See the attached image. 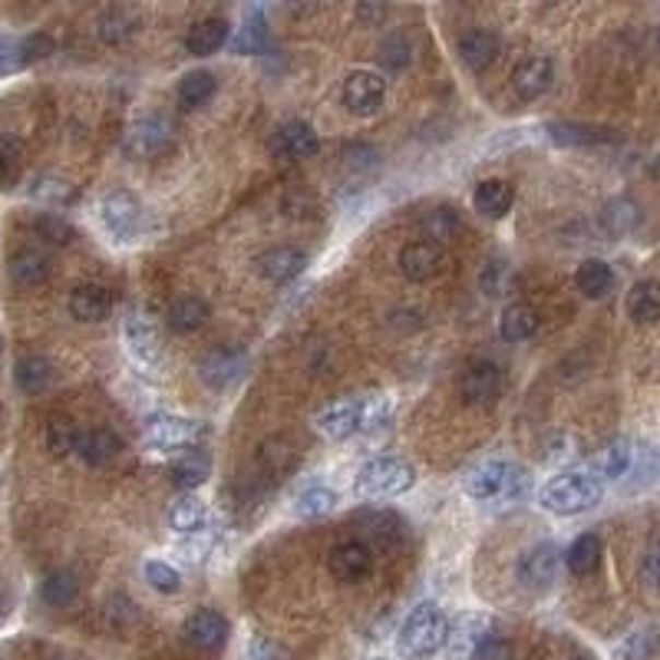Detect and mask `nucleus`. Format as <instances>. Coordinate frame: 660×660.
<instances>
[{"label":"nucleus","instance_id":"nucleus-1","mask_svg":"<svg viewBox=\"0 0 660 660\" xmlns=\"http://www.w3.org/2000/svg\"><path fill=\"white\" fill-rule=\"evenodd\" d=\"M446 637H449V617L443 614L439 604L423 601L400 624L397 650H400L403 660H429L446 647Z\"/></svg>","mask_w":660,"mask_h":660},{"label":"nucleus","instance_id":"nucleus-2","mask_svg":"<svg viewBox=\"0 0 660 660\" xmlns=\"http://www.w3.org/2000/svg\"><path fill=\"white\" fill-rule=\"evenodd\" d=\"M601 495L594 472H558L539 488V506L552 516H581L601 503Z\"/></svg>","mask_w":660,"mask_h":660},{"label":"nucleus","instance_id":"nucleus-3","mask_svg":"<svg viewBox=\"0 0 660 660\" xmlns=\"http://www.w3.org/2000/svg\"><path fill=\"white\" fill-rule=\"evenodd\" d=\"M416 482V472L406 459L400 456H374L361 465L357 479H354V488L361 495H400V492H410Z\"/></svg>","mask_w":660,"mask_h":660},{"label":"nucleus","instance_id":"nucleus-4","mask_svg":"<svg viewBox=\"0 0 660 660\" xmlns=\"http://www.w3.org/2000/svg\"><path fill=\"white\" fill-rule=\"evenodd\" d=\"M99 219L106 225V232L116 238V241H132L142 235V225H145V209L142 202L126 192V189H116L109 192L103 202H99Z\"/></svg>","mask_w":660,"mask_h":660},{"label":"nucleus","instance_id":"nucleus-5","mask_svg":"<svg viewBox=\"0 0 660 660\" xmlns=\"http://www.w3.org/2000/svg\"><path fill=\"white\" fill-rule=\"evenodd\" d=\"M176 139V126L165 116H142L135 119L126 135H122V149L129 158H155Z\"/></svg>","mask_w":660,"mask_h":660},{"label":"nucleus","instance_id":"nucleus-6","mask_svg":"<svg viewBox=\"0 0 660 660\" xmlns=\"http://www.w3.org/2000/svg\"><path fill=\"white\" fill-rule=\"evenodd\" d=\"M202 433H205L202 423L186 420V416H173V413H149L145 423H142L145 443L155 446V449H165V452L192 446Z\"/></svg>","mask_w":660,"mask_h":660},{"label":"nucleus","instance_id":"nucleus-7","mask_svg":"<svg viewBox=\"0 0 660 660\" xmlns=\"http://www.w3.org/2000/svg\"><path fill=\"white\" fill-rule=\"evenodd\" d=\"M370 410L364 400H334L314 416V429L327 439H347L370 423Z\"/></svg>","mask_w":660,"mask_h":660},{"label":"nucleus","instance_id":"nucleus-8","mask_svg":"<svg viewBox=\"0 0 660 660\" xmlns=\"http://www.w3.org/2000/svg\"><path fill=\"white\" fill-rule=\"evenodd\" d=\"M503 387H506V374H503L499 364H492V361H475L459 377V397H462L465 406L495 403V400H499V393H503Z\"/></svg>","mask_w":660,"mask_h":660},{"label":"nucleus","instance_id":"nucleus-9","mask_svg":"<svg viewBox=\"0 0 660 660\" xmlns=\"http://www.w3.org/2000/svg\"><path fill=\"white\" fill-rule=\"evenodd\" d=\"M558 549L555 542H539L532 545L522 558H519V568H516V578L519 585L529 591V594H545L555 578H558Z\"/></svg>","mask_w":660,"mask_h":660},{"label":"nucleus","instance_id":"nucleus-10","mask_svg":"<svg viewBox=\"0 0 660 660\" xmlns=\"http://www.w3.org/2000/svg\"><path fill=\"white\" fill-rule=\"evenodd\" d=\"M516 465L506 459H485L479 462L469 475H465V495L475 503H488V499H499L503 492H512L516 482Z\"/></svg>","mask_w":660,"mask_h":660},{"label":"nucleus","instance_id":"nucleus-11","mask_svg":"<svg viewBox=\"0 0 660 660\" xmlns=\"http://www.w3.org/2000/svg\"><path fill=\"white\" fill-rule=\"evenodd\" d=\"M384 99H387V80L370 70L351 73L341 86V103L354 116H374L384 106Z\"/></svg>","mask_w":660,"mask_h":660},{"label":"nucleus","instance_id":"nucleus-12","mask_svg":"<svg viewBox=\"0 0 660 660\" xmlns=\"http://www.w3.org/2000/svg\"><path fill=\"white\" fill-rule=\"evenodd\" d=\"M248 370V354L238 351V347H219V351H209L199 364V377L205 387L212 390H228L235 387Z\"/></svg>","mask_w":660,"mask_h":660},{"label":"nucleus","instance_id":"nucleus-13","mask_svg":"<svg viewBox=\"0 0 660 660\" xmlns=\"http://www.w3.org/2000/svg\"><path fill=\"white\" fill-rule=\"evenodd\" d=\"M228 617L215 608H199L189 614L186 621V640L199 650V653H219L228 644Z\"/></svg>","mask_w":660,"mask_h":660},{"label":"nucleus","instance_id":"nucleus-14","mask_svg":"<svg viewBox=\"0 0 660 660\" xmlns=\"http://www.w3.org/2000/svg\"><path fill=\"white\" fill-rule=\"evenodd\" d=\"M492 634V621L482 614H462L449 621V637H446V653L449 660H472L479 644Z\"/></svg>","mask_w":660,"mask_h":660},{"label":"nucleus","instance_id":"nucleus-15","mask_svg":"<svg viewBox=\"0 0 660 660\" xmlns=\"http://www.w3.org/2000/svg\"><path fill=\"white\" fill-rule=\"evenodd\" d=\"M327 571L341 585H357L374 571V555L364 542H341L327 558Z\"/></svg>","mask_w":660,"mask_h":660},{"label":"nucleus","instance_id":"nucleus-16","mask_svg":"<svg viewBox=\"0 0 660 660\" xmlns=\"http://www.w3.org/2000/svg\"><path fill=\"white\" fill-rule=\"evenodd\" d=\"M446 268V255L439 248V241H413L400 251V271L403 278L423 284V281H433L436 274H443Z\"/></svg>","mask_w":660,"mask_h":660},{"label":"nucleus","instance_id":"nucleus-17","mask_svg":"<svg viewBox=\"0 0 660 660\" xmlns=\"http://www.w3.org/2000/svg\"><path fill=\"white\" fill-rule=\"evenodd\" d=\"M271 149H274V155L297 162V158H310V155H317L320 142H317V132H314L307 122L291 119V122H281V126L274 129V135H271Z\"/></svg>","mask_w":660,"mask_h":660},{"label":"nucleus","instance_id":"nucleus-18","mask_svg":"<svg viewBox=\"0 0 660 660\" xmlns=\"http://www.w3.org/2000/svg\"><path fill=\"white\" fill-rule=\"evenodd\" d=\"M307 268V255L300 248L281 245V248H268L264 255H258V274L271 284H287L294 281L300 271Z\"/></svg>","mask_w":660,"mask_h":660},{"label":"nucleus","instance_id":"nucleus-19","mask_svg":"<svg viewBox=\"0 0 660 660\" xmlns=\"http://www.w3.org/2000/svg\"><path fill=\"white\" fill-rule=\"evenodd\" d=\"M555 80V63L549 57H529L522 60L516 70H512V90L522 96V99H539L549 93Z\"/></svg>","mask_w":660,"mask_h":660},{"label":"nucleus","instance_id":"nucleus-20","mask_svg":"<svg viewBox=\"0 0 660 660\" xmlns=\"http://www.w3.org/2000/svg\"><path fill=\"white\" fill-rule=\"evenodd\" d=\"M119 452H122V439H119V433H116V429H109V426L80 429V439H76V456H80L86 465H106V462H113Z\"/></svg>","mask_w":660,"mask_h":660},{"label":"nucleus","instance_id":"nucleus-21","mask_svg":"<svg viewBox=\"0 0 660 660\" xmlns=\"http://www.w3.org/2000/svg\"><path fill=\"white\" fill-rule=\"evenodd\" d=\"M122 338H126L129 354H132L139 364H145V367H155V364H158V334H155V327L149 323V317L129 314L126 323H122Z\"/></svg>","mask_w":660,"mask_h":660},{"label":"nucleus","instance_id":"nucleus-22","mask_svg":"<svg viewBox=\"0 0 660 660\" xmlns=\"http://www.w3.org/2000/svg\"><path fill=\"white\" fill-rule=\"evenodd\" d=\"M545 132L555 145H565V149H588V145L617 142V132L601 129V126H588V122H549Z\"/></svg>","mask_w":660,"mask_h":660},{"label":"nucleus","instance_id":"nucleus-23","mask_svg":"<svg viewBox=\"0 0 660 660\" xmlns=\"http://www.w3.org/2000/svg\"><path fill=\"white\" fill-rule=\"evenodd\" d=\"M634 459H637V446H630L627 439H614V443H608L604 449L594 452L591 472L601 475V479H608V482H617V479L630 475Z\"/></svg>","mask_w":660,"mask_h":660},{"label":"nucleus","instance_id":"nucleus-24","mask_svg":"<svg viewBox=\"0 0 660 660\" xmlns=\"http://www.w3.org/2000/svg\"><path fill=\"white\" fill-rule=\"evenodd\" d=\"M472 202H475V212H479L482 219L499 222V219H506V215L512 212V205H516V189H512L509 182L488 179V182L475 186Z\"/></svg>","mask_w":660,"mask_h":660},{"label":"nucleus","instance_id":"nucleus-25","mask_svg":"<svg viewBox=\"0 0 660 660\" xmlns=\"http://www.w3.org/2000/svg\"><path fill=\"white\" fill-rule=\"evenodd\" d=\"M109 310H113V297H109L106 287H99V284H80V287H73V294H70V314L76 320L99 323V320L109 317Z\"/></svg>","mask_w":660,"mask_h":660},{"label":"nucleus","instance_id":"nucleus-26","mask_svg":"<svg viewBox=\"0 0 660 660\" xmlns=\"http://www.w3.org/2000/svg\"><path fill=\"white\" fill-rule=\"evenodd\" d=\"M499 50H503L499 37L488 34V31H469L459 40V60L469 70H488L495 60H499Z\"/></svg>","mask_w":660,"mask_h":660},{"label":"nucleus","instance_id":"nucleus-27","mask_svg":"<svg viewBox=\"0 0 660 660\" xmlns=\"http://www.w3.org/2000/svg\"><path fill=\"white\" fill-rule=\"evenodd\" d=\"M165 519H169V529L173 532H182V535H196L209 526V506L199 499L196 492H186L182 499H176L169 506V512H165Z\"/></svg>","mask_w":660,"mask_h":660},{"label":"nucleus","instance_id":"nucleus-28","mask_svg":"<svg viewBox=\"0 0 660 660\" xmlns=\"http://www.w3.org/2000/svg\"><path fill=\"white\" fill-rule=\"evenodd\" d=\"M212 317V307L205 297H196V294H182L173 300L169 307V327L176 330V334H196V330H202Z\"/></svg>","mask_w":660,"mask_h":660},{"label":"nucleus","instance_id":"nucleus-29","mask_svg":"<svg viewBox=\"0 0 660 660\" xmlns=\"http://www.w3.org/2000/svg\"><path fill=\"white\" fill-rule=\"evenodd\" d=\"M228 34H232L228 21L205 17V21L192 24V31L186 34V50L196 54V57H212V54H219L228 44Z\"/></svg>","mask_w":660,"mask_h":660},{"label":"nucleus","instance_id":"nucleus-30","mask_svg":"<svg viewBox=\"0 0 660 660\" xmlns=\"http://www.w3.org/2000/svg\"><path fill=\"white\" fill-rule=\"evenodd\" d=\"M8 274L21 287H37L50 278V261L37 248H17L8 261Z\"/></svg>","mask_w":660,"mask_h":660},{"label":"nucleus","instance_id":"nucleus-31","mask_svg":"<svg viewBox=\"0 0 660 660\" xmlns=\"http://www.w3.org/2000/svg\"><path fill=\"white\" fill-rule=\"evenodd\" d=\"M627 317L634 323H653L660 320V281H637L630 291H627Z\"/></svg>","mask_w":660,"mask_h":660},{"label":"nucleus","instance_id":"nucleus-32","mask_svg":"<svg viewBox=\"0 0 660 660\" xmlns=\"http://www.w3.org/2000/svg\"><path fill=\"white\" fill-rule=\"evenodd\" d=\"M575 284H578V291H581L588 300H601V297H608L611 287H614V271H611L604 261L588 258V261L578 264V271H575Z\"/></svg>","mask_w":660,"mask_h":660},{"label":"nucleus","instance_id":"nucleus-33","mask_svg":"<svg viewBox=\"0 0 660 660\" xmlns=\"http://www.w3.org/2000/svg\"><path fill=\"white\" fill-rule=\"evenodd\" d=\"M54 377H57L54 364L47 357H40V354H27L14 367V380H17V387L24 393H44L54 384Z\"/></svg>","mask_w":660,"mask_h":660},{"label":"nucleus","instance_id":"nucleus-34","mask_svg":"<svg viewBox=\"0 0 660 660\" xmlns=\"http://www.w3.org/2000/svg\"><path fill=\"white\" fill-rule=\"evenodd\" d=\"M535 330H539V314L529 304H509L499 314V334H503V341L519 344V341H529Z\"/></svg>","mask_w":660,"mask_h":660},{"label":"nucleus","instance_id":"nucleus-35","mask_svg":"<svg viewBox=\"0 0 660 660\" xmlns=\"http://www.w3.org/2000/svg\"><path fill=\"white\" fill-rule=\"evenodd\" d=\"M334 506H338V492L330 488L327 482H310V485L300 488L297 503H294V512L300 519H320L327 512H334Z\"/></svg>","mask_w":660,"mask_h":660},{"label":"nucleus","instance_id":"nucleus-36","mask_svg":"<svg viewBox=\"0 0 660 660\" xmlns=\"http://www.w3.org/2000/svg\"><path fill=\"white\" fill-rule=\"evenodd\" d=\"M598 565H601V539H598L594 532L578 535V539L568 545V552H565V568H568L571 575L585 578V575H591Z\"/></svg>","mask_w":660,"mask_h":660},{"label":"nucleus","instance_id":"nucleus-37","mask_svg":"<svg viewBox=\"0 0 660 660\" xmlns=\"http://www.w3.org/2000/svg\"><path fill=\"white\" fill-rule=\"evenodd\" d=\"M40 598L50 608H70L80 598V578L73 571H54L40 585Z\"/></svg>","mask_w":660,"mask_h":660},{"label":"nucleus","instance_id":"nucleus-38","mask_svg":"<svg viewBox=\"0 0 660 660\" xmlns=\"http://www.w3.org/2000/svg\"><path fill=\"white\" fill-rule=\"evenodd\" d=\"M215 86L219 83H215V76L209 70H192V73H186L179 80V99H182L186 109H199L215 96Z\"/></svg>","mask_w":660,"mask_h":660},{"label":"nucleus","instance_id":"nucleus-39","mask_svg":"<svg viewBox=\"0 0 660 660\" xmlns=\"http://www.w3.org/2000/svg\"><path fill=\"white\" fill-rule=\"evenodd\" d=\"M209 472H212L209 456L205 452H189L173 465V485L182 488V492H196L209 479Z\"/></svg>","mask_w":660,"mask_h":660},{"label":"nucleus","instance_id":"nucleus-40","mask_svg":"<svg viewBox=\"0 0 660 660\" xmlns=\"http://www.w3.org/2000/svg\"><path fill=\"white\" fill-rule=\"evenodd\" d=\"M24 169V145L17 135L0 132V186H14Z\"/></svg>","mask_w":660,"mask_h":660},{"label":"nucleus","instance_id":"nucleus-41","mask_svg":"<svg viewBox=\"0 0 660 660\" xmlns=\"http://www.w3.org/2000/svg\"><path fill=\"white\" fill-rule=\"evenodd\" d=\"M31 196H34L37 202L70 205V202L76 199V189H73V182H67L63 176H54V173H47V176H37V179H34V186H31Z\"/></svg>","mask_w":660,"mask_h":660},{"label":"nucleus","instance_id":"nucleus-42","mask_svg":"<svg viewBox=\"0 0 660 660\" xmlns=\"http://www.w3.org/2000/svg\"><path fill=\"white\" fill-rule=\"evenodd\" d=\"M142 575H145L149 588L158 591V594H176V591L182 588V575H179V568H173L169 562L149 558L145 568H142Z\"/></svg>","mask_w":660,"mask_h":660},{"label":"nucleus","instance_id":"nucleus-43","mask_svg":"<svg viewBox=\"0 0 660 660\" xmlns=\"http://www.w3.org/2000/svg\"><path fill=\"white\" fill-rule=\"evenodd\" d=\"M76 439H80V429L73 426V420L67 416H54L47 423V449L54 456H70L76 452Z\"/></svg>","mask_w":660,"mask_h":660},{"label":"nucleus","instance_id":"nucleus-44","mask_svg":"<svg viewBox=\"0 0 660 660\" xmlns=\"http://www.w3.org/2000/svg\"><path fill=\"white\" fill-rule=\"evenodd\" d=\"M34 225H37V235H40L47 245H54V248L70 245V241H73V235H76V232H73V225H70L67 219L50 215V212H47V215H37V222H34Z\"/></svg>","mask_w":660,"mask_h":660},{"label":"nucleus","instance_id":"nucleus-45","mask_svg":"<svg viewBox=\"0 0 660 660\" xmlns=\"http://www.w3.org/2000/svg\"><path fill=\"white\" fill-rule=\"evenodd\" d=\"M268 47V31H264V17L261 14H251L235 40V50L238 54H261Z\"/></svg>","mask_w":660,"mask_h":660},{"label":"nucleus","instance_id":"nucleus-46","mask_svg":"<svg viewBox=\"0 0 660 660\" xmlns=\"http://www.w3.org/2000/svg\"><path fill=\"white\" fill-rule=\"evenodd\" d=\"M410 57H413V50H410V40L406 37H387L384 44H380V54H377V60H380V67L384 70H403V67H410Z\"/></svg>","mask_w":660,"mask_h":660},{"label":"nucleus","instance_id":"nucleus-47","mask_svg":"<svg viewBox=\"0 0 660 660\" xmlns=\"http://www.w3.org/2000/svg\"><path fill=\"white\" fill-rule=\"evenodd\" d=\"M634 222H637V209H634V202H627V199H617V202H611V205L604 209V225H608L611 235L630 232Z\"/></svg>","mask_w":660,"mask_h":660},{"label":"nucleus","instance_id":"nucleus-48","mask_svg":"<svg viewBox=\"0 0 660 660\" xmlns=\"http://www.w3.org/2000/svg\"><path fill=\"white\" fill-rule=\"evenodd\" d=\"M423 225H426V232L433 235V238H452L459 228H462V219L452 212V209H433L426 219H423Z\"/></svg>","mask_w":660,"mask_h":660},{"label":"nucleus","instance_id":"nucleus-49","mask_svg":"<svg viewBox=\"0 0 660 660\" xmlns=\"http://www.w3.org/2000/svg\"><path fill=\"white\" fill-rule=\"evenodd\" d=\"M509 278H512L509 264H503V261H492V264L482 271V278H479V281H482V291H485V294H492V297H503V294L509 291V284H512Z\"/></svg>","mask_w":660,"mask_h":660},{"label":"nucleus","instance_id":"nucleus-50","mask_svg":"<svg viewBox=\"0 0 660 660\" xmlns=\"http://www.w3.org/2000/svg\"><path fill=\"white\" fill-rule=\"evenodd\" d=\"M640 581L650 588V591H660V535L650 539L644 558H640Z\"/></svg>","mask_w":660,"mask_h":660},{"label":"nucleus","instance_id":"nucleus-51","mask_svg":"<svg viewBox=\"0 0 660 660\" xmlns=\"http://www.w3.org/2000/svg\"><path fill=\"white\" fill-rule=\"evenodd\" d=\"M248 657H251V660H291L287 647L278 644L274 637H264V634H255V637H251Z\"/></svg>","mask_w":660,"mask_h":660},{"label":"nucleus","instance_id":"nucleus-52","mask_svg":"<svg viewBox=\"0 0 660 660\" xmlns=\"http://www.w3.org/2000/svg\"><path fill=\"white\" fill-rule=\"evenodd\" d=\"M54 54V37L47 34H31L27 40H21V63H40Z\"/></svg>","mask_w":660,"mask_h":660},{"label":"nucleus","instance_id":"nucleus-53","mask_svg":"<svg viewBox=\"0 0 660 660\" xmlns=\"http://www.w3.org/2000/svg\"><path fill=\"white\" fill-rule=\"evenodd\" d=\"M653 647H657V630H637V634L621 647V657H624V660H644V657L653 653Z\"/></svg>","mask_w":660,"mask_h":660},{"label":"nucleus","instance_id":"nucleus-54","mask_svg":"<svg viewBox=\"0 0 660 660\" xmlns=\"http://www.w3.org/2000/svg\"><path fill=\"white\" fill-rule=\"evenodd\" d=\"M472 660H512V644L492 630V634L479 644V650H475Z\"/></svg>","mask_w":660,"mask_h":660},{"label":"nucleus","instance_id":"nucleus-55","mask_svg":"<svg viewBox=\"0 0 660 660\" xmlns=\"http://www.w3.org/2000/svg\"><path fill=\"white\" fill-rule=\"evenodd\" d=\"M261 462H264V469L284 472L291 465V449L284 446V439H268L261 449Z\"/></svg>","mask_w":660,"mask_h":660},{"label":"nucleus","instance_id":"nucleus-56","mask_svg":"<svg viewBox=\"0 0 660 660\" xmlns=\"http://www.w3.org/2000/svg\"><path fill=\"white\" fill-rule=\"evenodd\" d=\"M21 63V44L14 40H0V73H14Z\"/></svg>","mask_w":660,"mask_h":660},{"label":"nucleus","instance_id":"nucleus-57","mask_svg":"<svg viewBox=\"0 0 660 660\" xmlns=\"http://www.w3.org/2000/svg\"><path fill=\"white\" fill-rule=\"evenodd\" d=\"M650 173H653V179H657V182H660V155H657V158H653V165H650Z\"/></svg>","mask_w":660,"mask_h":660},{"label":"nucleus","instance_id":"nucleus-58","mask_svg":"<svg viewBox=\"0 0 660 660\" xmlns=\"http://www.w3.org/2000/svg\"><path fill=\"white\" fill-rule=\"evenodd\" d=\"M0 614H4V594H0Z\"/></svg>","mask_w":660,"mask_h":660},{"label":"nucleus","instance_id":"nucleus-59","mask_svg":"<svg viewBox=\"0 0 660 660\" xmlns=\"http://www.w3.org/2000/svg\"><path fill=\"white\" fill-rule=\"evenodd\" d=\"M0 354H4V338H0Z\"/></svg>","mask_w":660,"mask_h":660},{"label":"nucleus","instance_id":"nucleus-60","mask_svg":"<svg viewBox=\"0 0 660 660\" xmlns=\"http://www.w3.org/2000/svg\"><path fill=\"white\" fill-rule=\"evenodd\" d=\"M657 50H660V31H657Z\"/></svg>","mask_w":660,"mask_h":660},{"label":"nucleus","instance_id":"nucleus-61","mask_svg":"<svg viewBox=\"0 0 660 660\" xmlns=\"http://www.w3.org/2000/svg\"><path fill=\"white\" fill-rule=\"evenodd\" d=\"M575 660H591V657H575Z\"/></svg>","mask_w":660,"mask_h":660}]
</instances>
